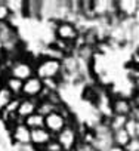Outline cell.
<instances>
[{
  "mask_svg": "<svg viewBox=\"0 0 139 151\" xmlns=\"http://www.w3.org/2000/svg\"><path fill=\"white\" fill-rule=\"evenodd\" d=\"M3 86H5V77H3L2 74H0V91L3 89Z\"/></svg>",
  "mask_w": 139,
  "mask_h": 151,
  "instance_id": "cb8c5ba5",
  "label": "cell"
},
{
  "mask_svg": "<svg viewBox=\"0 0 139 151\" xmlns=\"http://www.w3.org/2000/svg\"><path fill=\"white\" fill-rule=\"evenodd\" d=\"M0 62H2V56H0Z\"/></svg>",
  "mask_w": 139,
  "mask_h": 151,
  "instance_id": "83f0119b",
  "label": "cell"
},
{
  "mask_svg": "<svg viewBox=\"0 0 139 151\" xmlns=\"http://www.w3.org/2000/svg\"><path fill=\"white\" fill-rule=\"evenodd\" d=\"M129 141H130V135L126 132V129H120V130L112 132V144H114V147L124 148Z\"/></svg>",
  "mask_w": 139,
  "mask_h": 151,
  "instance_id": "4fadbf2b",
  "label": "cell"
},
{
  "mask_svg": "<svg viewBox=\"0 0 139 151\" xmlns=\"http://www.w3.org/2000/svg\"><path fill=\"white\" fill-rule=\"evenodd\" d=\"M55 136L46 129V127H40V129H34L31 130V145L37 150H43Z\"/></svg>",
  "mask_w": 139,
  "mask_h": 151,
  "instance_id": "9c48e42d",
  "label": "cell"
},
{
  "mask_svg": "<svg viewBox=\"0 0 139 151\" xmlns=\"http://www.w3.org/2000/svg\"><path fill=\"white\" fill-rule=\"evenodd\" d=\"M39 110V99H30V98H21L19 107H18V119L19 120H25L27 117L36 114Z\"/></svg>",
  "mask_w": 139,
  "mask_h": 151,
  "instance_id": "30bf717a",
  "label": "cell"
},
{
  "mask_svg": "<svg viewBox=\"0 0 139 151\" xmlns=\"http://www.w3.org/2000/svg\"><path fill=\"white\" fill-rule=\"evenodd\" d=\"M123 150L124 151H139V138L138 136L130 138V141L127 142V145Z\"/></svg>",
  "mask_w": 139,
  "mask_h": 151,
  "instance_id": "ffe728a7",
  "label": "cell"
},
{
  "mask_svg": "<svg viewBox=\"0 0 139 151\" xmlns=\"http://www.w3.org/2000/svg\"><path fill=\"white\" fill-rule=\"evenodd\" d=\"M44 91V83L40 80L37 76H33L28 80L24 82L22 86V98H30V99H39L42 92Z\"/></svg>",
  "mask_w": 139,
  "mask_h": 151,
  "instance_id": "ba28073f",
  "label": "cell"
},
{
  "mask_svg": "<svg viewBox=\"0 0 139 151\" xmlns=\"http://www.w3.org/2000/svg\"><path fill=\"white\" fill-rule=\"evenodd\" d=\"M24 124L30 129V130H34V129H40V127H44V116L36 113L30 117H27L24 120Z\"/></svg>",
  "mask_w": 139,
  "mask_h": 151,
  "instance_id": "5bb4252c",
  "label": "cell"
},
{
  "mask_svg": "<svg viewBox=\"0 0 139 151\" xmlns=\"http://www.w3.org/2000/svg\"><path fill=\"white\" fill-rule=\"evenodd\" d=\"M135 50H136V52H138V53H139V46H138V47H136V49H135Z\"/></svg>",
  "mask_w": 139,
  "mask_h": 151,
  "instance_id": "4316f807",
  "label": "cell"
},
{
  "mask_svg": "<svg viewBox=\"0 0 139 151\" xmlns=\"http://www.w3.org/2000/svg\"><path fill=\"white\" fill-rule=\"evenodd\" d=\"M115 9L120 21H133L138 18L139 14V2H136V0H117Z\"/></svg>",
  "mask_w": 139,
  "mask_h": 151,
  "instance_id": "8992f818",
  "label": "cell"
},
{
  "mask_svg": "<svg viewBox=\"0 0 139 151\" xmlns=\"http://www.w3.org/2000/svg\"><path fill=\"white\" fill-rule=\"evenodd\" d=\"M132 88H133V92H136V93H139V76L132 82Z\"/></svg>",
  "mask_w": 139,
  "mask_h": 151,
  "instance_id": "603a6c76",
  "label": "cell"
},
{
  "mask_svg": "<svg viewBox=\"0 0 139 151\" xmlns=\"http://www.w3.org/2000/svg\"><path fill=\"white\" fill-rule=\"evenodd\" d=\"M36 76L46 80H61L62 77V59L50 58L46 55H36Z\"/></svg>",
  "mask_w": 139,
  "mask_h": 151,
  "instance_id": "7a4b0ae2",
  "label": "cell"
},
{
  "mask_svg": "<svg viewBox=\"0 0 139 151\" xmlns=\"http://www.w3.org/2000/svg\"><path fill=\"white\" fill-rule=\"evenodd\" d=\"M22 86H24L22 80L15 79V77H12V76H6V77H5V88L15 98H22Z\"/></svg>",
  "mask_w": 139,
  "mask_h": 151,
  "instance_id": "8fae6325",
  "label": "cell"
},
{
  "mask_svg": "<svg viewBox=\"0 0 139 151\" xmlns=\"http://www.w3.org/2000/svg\"><path fill=\"white\" fill-rule=\"evenodd\" d=\"M12 18L8 6H6V2L5 0H0V24H3V22H9Z\"/></svg>",
  "mask_w": 139,
  "mask_h": 151,
  "instance_id": "ac0fdd59",
  "label": "cell"
},
{
  "mask_svg": "<svg viewBox=\"0 0 139 151\" xmlns=\"http://www.w3.org/2000/svg\"><path fill=\"white\" fill-rule=\"evenodd\" d=\"M127 119H129V117H124V116H115V114H112V116H111L108 120H105V122H107L108 127L111 129V132H115V130L124 129Z\"/></svg>",
  "mask_w": 139,
  "mask_h": 151,
  "instance_id": "9a60e30c",
  "label": "cell"
},
{
  "mask_svg": "<svg viewBox=\"0 0 139 151\" xmlns=\"http://www.w3.org/2000/svg\"><path fill=\"white\" fill-rule=\"evenodd\" d=\"M46 24L52 28L56 40L71 43V45H76L80 40L79 25L71 21H52V22H46Z\"/></svg>",
  "mask_w": 139,
  "mask_h": 151,
  "instance_id": "3957f363",
  "label": "cell"
},
{
  "mask_svg": "<svg viewBox=\"0 0 139 151\" xmlns=\"http://www.w3.org/2000/svg\"><path fill=\"white\" fill-rule=\"evenodd\" d=\"M2 64L8 67V76H12V77L19 79L22 82L36 76V56H33L28 52H25L24 55H21L14 61L2 59Z\"/></svg>",
  "mask_w": 139,
  "mask_h": 151,
  "instance_id": "6da1fadb",
  "label": "cell"
},
{
  "mask_svg": "<svg viewBox=\"0 0 139 151\" xmlns=\"http://www.w3.org/2000/svg\"><path fill=\"white\" fill-rule=\"evenodd\" d=\"M136 136L139 138V122H136Z\"/></svg>",
  "mask_w": 139,
  "mask_h": 151,
  "instance_id": "d4e9b609",
  "label": "cell"
},
{
  "mask_svg": "<svg viewBox=\"0 0 139 151\" xmlns=\"http://www.w3.org/2000/svg\"><path fill=\"white\" fill-rule=\"evenodd\" d=\"M6 2V6L12 15V18H22L24 19V8H25V2L22 0H5Z\"/></svg>",
  "mask_w": 139,
  "mask_h": 151,
  "instance_id": "7c38bea8",
  "label": "cell"
},
{
  "mask_svg": "<svg viewBox=\"0 0 139 151\" xmlns=\"http://www.w3.org/2000/svg\"><path fill=\"white\" fill-rule=\"evenodd\" d=\"M14 98H15V96L3 86V89L0 91V114H2V113L6 110V107L14 101Z\"/></svg>",
  "mask_w": 139,
  "mask_h": 151,
  "instance_id": "2e32d148",
  "label": "cell"
},
{
  "mask_svg": "<svg viewBox=\"0 0 139 151\" xmlns=\"http://www.w3.org/2000/svg\"><path fill=\"white\" fill-rule=\"evenodd\" d=\"M8 136L14 147H27L31 145V130L24 124V122L16 123L8 130Z\"/></svg>",
  "mask_w": 139,
  "mask_h": 151,
  "instance_id": "5b68a950",
  "label": "cell"
},
{
  "mask_svg": "<svg viewBox=\"0 0 139 151\" xmlns=\"http://www.w3.org/2000/svg\"><path fill=\"white\" fill-rule=\"evenodd\" d=\"M111 91H112V89H111ZM111 110H112V114H115V116L130 117L132 110H133V104H132V101H130V96H129V95H124V93H114V92H112Z\"/></svg>",
  "mask_w": 139,
  "mask_h": 151,
  "instance_id": "52a82bcc",
  "label": "cell"
},
{
  "mask_svg": "<svg viewBox=\"0 0 139 151\" xmlns=\"http://www.w3.org/2000/svg\"><path fill=\"white\" fill-rule=\"evenodd\" d=\"M58 108H59V107H56V105H55V104H52L50 101L43 99V101H39V110H37V113L46 117V116H49L50 113L56 111Z\"/></svg>",
  "mask_w": 139,
  "mask_h": 151,
  "instance_id": "e0dca14e",
  "label": "cell"
},
{
  "mask_svg": "<svg viewBox=\"0 0 139 151\" xmlns=\"http://www.w3.org/2000/svg\"><path fill=\"white\" fill-rule=\"evenodd\" d=\"M124 129H126V132L130 135V138L136 136V120H133L132 117H129V119H127V122H126Z\"/></svg>",
  "mask_w": 139,
  "mask_h": 151,
  "instance_id": "d6986e66",
  "label": "cell"
},
{
  "mask_svg": "<svg viewBox=\"0 0 139 151\" xmlns=\"http://www.w3.org/2000/svg\"><path fill=\"white\" fill-rule=\"evenodd\" d=\"M80 120L76 119L73 123H70L61 133H58L55 138L64 148V151H76L77 145L80 144Z\"/></svg>",
  "mask_w": 139,
  "mask_h": 151,
  "instance_id": "277c9868",
  "label": "cell"
},
{
  "mask_svg": "<svg viewBox=\"0 0 139 151\" xmlns=\"http://www.w3.org/2000/svg\"><path fill=\"white\" fill-rule=\"evenodd\" d=\"M2 53H3V47H2V42H0V56H2Z\"/></svg>",
  "mask_w": 139,
  "mask_h": 151,
  "instance_id": "484cf974",
  "label": "cell"
},
{
  "mask_svg": "<svg viewBox=\"0 0 139 151\" xmlns=\"http://www.w3.org/2000/svg\"><path fill=\"white\" fill-rule=\"evenodd\" d=\"M42 151H64V148H62L61 144L56 141V138H53V139H52V141H50V142H49Z\"/></svg>",
  "mask_w": 139,
  "mask_h": 151,
  "instance_id": "44dd1931",
  "label": "cell"
},
{
  "mask_svg": "<svg viewBox=\"0 0 139 151\" xmlns=\"http://www.w3.org/2000/svg\"><path fill=\"white\" fill-rule=\"evenodd\" d=\"M130 117H132L133 120L139 122V107H133V110H132V114H130Z\"/></svg>",
  "mask_w": 139,
  "mask_h": 151,
  "instance_id": "7402d4cb",
  "label": "cell"
}]
</instances>
